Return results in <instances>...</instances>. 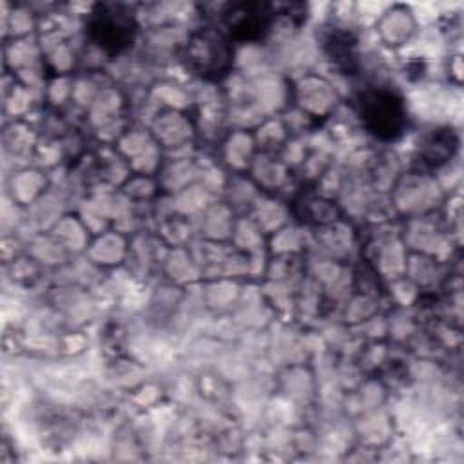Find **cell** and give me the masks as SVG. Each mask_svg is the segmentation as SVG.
Segmentation results:
<instances>
[{"label":"cell","mask_w":464,"mask_h":464,"mask_svg":"<svg viewBox=\"0 0 464 464\" xmlns=\"http://www.w3.org/2000/svg\"><path fill=\"white\" fill-rule=\"evenodd\" d=\"M276 7L268 4H236L225 13V25L236 40H259L272 25Z\"/></svg>","instance_id":"4"},{"label":"cell","mask_w":464,"mask_h":464,"mask_svg":"<svg viewBox=\"0 0 464 464\" xmlns=\"http://www.w3.org/2000/svg\"><path fill=\"white\" fill-rule=\"evenodd\" d=\"M359 114L366 129L381 140H395L406 125L402 100L390 89L370 87L359 96Z\"/></svg>","instance_id":"1"},{"label":"cell","mask_w":464,"mask_h":464,"mask_svg":"<svg viewBox=\"0 0 464 464\" xmlns=\"http://www.w3.org/2000/svg\"><path fill=\"white\" fill-rule=\"evenodd\" d=\"M187 62L201 76H216L228 67L230 45L227 38L212 29H203L190 36Z\"/></svg>","instance_id":"3"},{"label":"cell","mask_w":464,"mask_h":464,"mask_svg":"<svg viewBox=\"0 0 464 464\" xmlns=\"http://www.w3.org/2000/svg\"><path fill=\"white\" fill-rule=\"evenodd\" d=\"M91 38L107 53L123 51L134 38L132 16L116 5H102L89 22Z\"/></svg>","instance_id":"2"}]
</instances>
